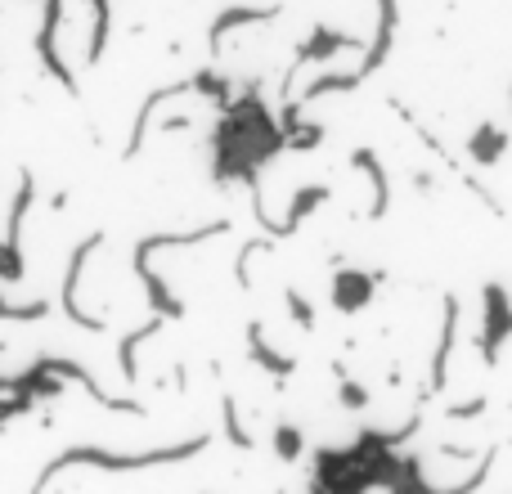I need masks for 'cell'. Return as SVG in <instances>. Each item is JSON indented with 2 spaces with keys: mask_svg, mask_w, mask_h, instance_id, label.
Wrapping results in <instances>:
<instances>
[{
  "mask_svg": "<svg viewBox=\"0 0 512 494\" xmlns=\"http://www.w3.org/2000/svg\"><path fill=\"white\" fill-rule=\"evenodd\" d=\"M274 450H279L283 463L297 459V454L306 450V445H301V432H297V427H279V432H274Z\"/></svg>",
  "mask_w": 512,
  "mask_h": 494,
  "instance_id": "cell-19",
  "label": "cell"
},
{
  "mask_svg": "<svg viewBox=\"0 0 512 494\" xmlns=\"http://www.w3.org/2000/svg\"><path fill=\"white\" fill-rule=\"evenodd\" d=\"M99 243H104V234H90L86 243H77V252H72V261H68V279H63V315H68L72 324L90 328V333H104V319H90L86 310L77 306V288H81V270H86L90 252H95Z\"/></svg>",
  "mask_w": 512,
  "mask_h": 494,
  "instance_id": "cell-3",
  "label": "cell"
},
{
  "mask_svg": "<svg viewBox=\"0 0 512 494\" xmlns=\"http://www.w3.org/2000/svg\"><path fill=\"white\" fill-rule=\"evenodd\" d=\"M189 126H194L189 117H167V122H162V131H189Z\"/></svg>",
  "mask_w": 512,
  "mask_h": 494,
  "instance_id": "cell-24",
  "label": "cell"
},
{
  "mask_svg": "<svg viewBox=\"0 0 512 494\" xmlns=\"http://www.w3.org/2000/svg\"><path fill=\"white\" fill-rule=\"evenodd\" d=\"M270 18H279V5H230L216 14V23L207 27V41H212V50H221V41L234 32V27H248V23H270Z\"/></svg>",
  "mask_w": 512,
  "mask_h": 494,
  "instance_id": "cell-6",
  "label": "cell"
},
{
  "mask_svg": "<svg viewBox=\"0 0 512 494\" xmlns=\"http://www.w3.org/2000/svg\"><path fill=\"white\" fill-rule=\"evenodd\" d=\"M396 27H400V0H378V32H373L369 50H364V63L355 68L360 77H373V72L387 63L391 41H396Z\"/></svg>",
  "mask_w": 512,
  "mask_h": 494,
  "instance_id": "cell-4",
  "label": "cell"
},
{
  "mask_svg": "<svg viewBox=\"0 0 512 494\" xmlns=\"http://www.w3.org/2000/svg\"><path fill=\"white\" fill-rule=\"evenodd\" d=\"M207 445H212V436L207 432L189 436V441H180V445H167V450H149V454H108V450H99V445H72L68 454H59V459L41 472V486H50V481L59 477V472H68V468H104V472L167 468V463H185V459H194V454H203Z\"/></svg>",
  "mask_w": 512,
  "mask_h": 494,
  "instance_id": "cell-1",
  "label": "cell"
},
{
  "mask_svg": "<svg viewBox=\"0 0 512 494\" xmlns=\"http://www.w3.org/2000/svg\"><path fill=\"white\" fill-rule=\"evenodd\" d=\"M351 167L369 176V189H373L369 221H382V216H387V207H391V185H387V171H382L378 153H373V149H355V153H351Z\"/></svg>",
  "mask_w": 512,
  "mask_h": 494,
  "instance_id": "cell-9",
  "label": "cell"
},
{
  "mask_svg": "<svg viewBox=\"0 0 512 494\" xmlns=\"http://www.w3.org/2000/svg\"><path fill=\"white\" fill-rule=\"evenodd\" d=\"M333 373H337V396H342V405H351V409H369V391H364L355 378H346L342 364H333Z\"/></svg>",
  "mask_w": 512,
  "mask_h": 494,
  "instance_id": "cell-17",
  "label": "cell"
},
{
  "mask_svg": "<svg viewBox=\"0 0 512 494\" xmlns=\"http://www.w3.org/2000/svg\"><path fill=\"white\" fill-rule=\"evenodd\" d=\"M248 351H252V360L261 364L265 373H274V378H292V369H297V360H292V355H279L270 342H265V328L256 324V319L248 324Z\"/></svg>",
  "mask_w": 512,
  "mask_h": 494,
  "instance_id": "cell-11",
  "label": "cell"
},
{
  "mask_svg": "<svg viewBox=\"0 0 512 494\" xmlns=\"http://www.w3.org/2000/svg\"><path fill=\"white\" fill-rule=\"evenodd\" d=\"M486 405H490L486 396H472V400H463V405H450V409H445V418H459V423H468V418L486 414Z\"/></svg>",
  "mask_w": 512,
  "mask_h": 494,
  "instance_id": "cell-22",
  "label": "cell"
},
{
  "mask_svg": "<svg viewBox=\"0 0 512 494\" xmlns=\"http://www.w3.org/2000/svg\"><path fill=\"white\" fill-rule=\"evenodd\" d=\"M162 333V315H153L149 324H140L135 333L122 337V346H117V369H122L126 382H140V364H135V351H140V342H149V337Z\"/></svg>",
  "mask_w": 512,
  "mask_h": 494,
  "instance_id": "cell-13",
  "label": "cell"
},
{
  "mask_svg": "<svg viewBox=\"0 0 512 494\" xmlns=\"http://www.w3.org/2000/svg\"><path fill=\"white\" fill-rule=\"evenodd\" d=\"M508 149V135L495 131V126H481L477 135H472V162H481V167H495L499 158H504Z\"/></svg>",
  "mask_w": 512,
  "mask_h": 494,
  "instance_id": "cell-14",
  "label": "cell"
},
{
  "mask_svg": "<svg viewBox=\"0 0 512 494\" xmlns=\"http://www.w3.org/2000/svg\"><path fill=\"white\" fill-rule=\"evenodd\" d=\"M373 288H378V279L364 270H337L333 274V306L342 310V315H355V310L369 306Z\"/></svg>",
  "mask_w": 512,
  "mask_h": 494,
  "instance_id": "cell-5",
  "label": "cell"
},
{
  "mask_svg": "<svg viewBox=\"0 0 512 494\" xmlns=\"http://www.w3.org/2000/svg\"><path fill=\"white\" fill-rule=\"evenodd\" d=\"M360 72H328V77H319V81H310L306 90H301V99H324V95H337V90H342V95H351L355 86H360Z\"/></svg>",
  "mask_w": 512,
  "mask_h": 494,
  "instance_id": "cell-15",
  "label": "cell"
},
{
  "mask_svg": "<svg viewBox=\"0 0 512 494\" xmlns=\"http://www.w3.org/2000/svg\"><path fill=\"white\" fill-rule=\"evenodd\" d=\"M185 90H194V81H176V86H158L149 99L140 104V113H135V126H131V140H126V158H140V149H144V135H149V122H153V113H158L167 99H176V95H185Z\"/></svg>",
  "mask_w": 512,
  "mask_h": 494,
  "instance_id": "cell-7",
  "label": "cell"
},
{
  "mask_svg": "<svg viewBox=\"0 0 512 494\" xmlns=\"http://www.w3.org/2000/svg\"><path fill=\"white\" fill-rule=\"evenodd\" d=\"M189 81H194L198 95H212V99H225V90H230L225 86V77H216V72H194Z\"/></svg>",
  "mask_w": 512,
  "mask_h": 494,
  "instance_id": "cell-21",
  "label": "cell"
},
{
  "mask_svg": "<svg viewBox=\"0 0 512 494\" xmlns=\"http://www.w3.org/2000/svg\"><path fill=\"white\" fill-rule=\"evenodd\" d=\"M342 50H360V41H355V36H346V32H333V27L319 23L315 32H310L306 41L297 45V68H301V63L333 59V54H342Z\"/></svg>",
  "mask_w": 512,
  "mask_h": 494,
  "instance_id": "cell-8",
  "label": "cell"
},
{
  "mask_svg": "<svg viewBox=\"0 0 512 494\" xmlns=\"http://www.w3.org/2000/svg\"><path fill=\"white\" fill-rule=\"evenodd\" d=\"M221 418H225V436L234 441V450H252V436L243 432V418H239V405H234V396L221 387Z\"/></svg>",
  "mask_w": 512,
  "mask_h": 494,
  "instance_id": "cell-16",
  "label": "cell"
},
{
  "mask_svg": "<svg viewBox=\"0 0 512 494\" xmlns=\"http://www.w3.org/2000/svg\"><path fill=\"white\" fill-rule=\"evenodd\" d=\"M283 301H288V315H292V324H297V328H306V333H310V328H315V306H310V301L301 297L297 288H288V292H283Z\"/></svg>",
  "mask_w": 512,
  "mask_h": 494,
  "instance_id": "cell-18",
  "label": "cell"
},
{
  "mask_svg": "<svg viewBox=\"0 0 512 494\" xmlns=\"http://www.w3.org/2000/svg\"><path fill=\"white\" fill-rule=\"evenodd\" d=\"M319 140H324V131H319V126H310V131H301L297 140H292V149H315Z\"/></svg>",
  "mask_w": 512,
  "mask_h": 494,
  "instance_id": "cell-23",
  "label": "cell"
},
{
  "mask_svg": "<svg viewBox=\"0 0 512 494\" xmlns=\"http://www.w3.org/2000/svg\"><path fill=\"white\" fill-rule=\"evenodd\" d=\"M481 301H486V328H481V355L486 364L499 360V346L512 337V301L499 283H486L481 288Z\"/></svg>",
  "mask_w": 512,
  "mask_h": 494,
  "instance_id": "cell-2",
  "label": "cell"
},
{
  "mask_svg": "<svg viewBox=\"0 0 512 494\" xmlns=\"http://www.w3.org/2000/svg\"><path fill=\"white\" fill-rule=\"evenodd\" d=\"M445 324H441V342L432 355V391H445V373H450V351H454V333H459V297H445Z\"/></svg>",
  "mask_w": 512,
  "mask_h": 494,
  "instance_id": "cell-10",
  "label": "cell"
},
{
  "mask_svg": "<svg viewBox=\"0 0 512 494\" xmlns=\"http://www.w3.org/2000/svg\"><path fill=\"white\" fill-rule=\"evenodd\" d=\"M324 198H328V185H306V189H297V194H292L288 216H283V225H279V239H292V234L301 230V221H306L310 212H319V207H324Z\"/></svg>",
  "mask_w": 512,
  "mask_h": 494,
  "instance_id": "cell-12",
  "label": "cell"
},
{
  "mask_svg": "<svg viewBox=\"0 0 512 494\" xmlns=\"http://www.w3.org/2000/svg\"><path fill=\"white\" fill-rule=\"evenodd\" d=\"M495 459H499V454H495V450H486V459H481L477 468H472L454 490H481V486H486V477H490V468H495Z\"/></svg>",
  "mask_w": 512,
  "mask_h": 494,
  "instance_id": "cell-20",
  "label": "cell"
}]
</instances>
